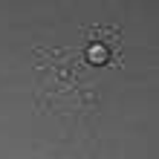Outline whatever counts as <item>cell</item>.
Returning <instances> with one entry per match:
<instances>
[{"instance_id":"cell-1","label":"cell","mask_w":159,"mask_h":159,"mask_svg":"<svg viewBox=\"0 0 159 159\" xmlns=\"http://www.w3.org/2000/svg\"><path fill=\"white\" fill-rule=\"evenodd\" d=\"M104 55H107L104 49H90V58L93 61H104Z\"/></svg>"}]
</instances>
